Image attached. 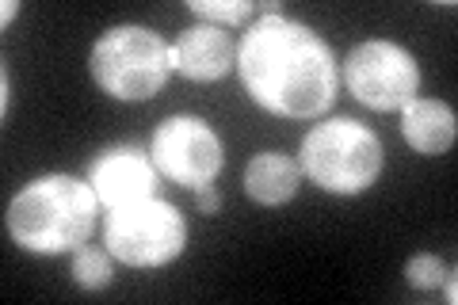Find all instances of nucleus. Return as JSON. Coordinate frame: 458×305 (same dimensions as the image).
Wrapping results in <instances>:
<instances>
[{
    "label": "nucleus",
    "mask_w": 458,
    "mask_h": 305,
    "mask_svg": "<svg viewBox=\"0 0 458 305\" xmlns=\"http://www.w3.org/2000/svg\"><path fill=\"white\" fill-rule=\"evenodd\" d=\"M237 77L264 111L279 119H318L336 99V57L313 27L260 16L237 42Z\"/></svg>",
    "instance_id": "obj_1"
},
{
    "label": "nucleus",
    "mask_w": 458,
    "mask_h": 305,
    "mask_svg": "<svg viewBox=\"0 0 458 305\" xmlns=\"http://www.w3.org/2000/svg\"><path fill=\"white\" fill-rule=\"evenodd\" d=\"M104 202L89 180L50 172L23 183L8 202V237L31 256H65L89 244Z\"/></svg>",
    "instance_id": "obj_2"
},
{
    "label": "nucleus",
    "mask_w": 458,
    "mask_h": 305,
    "mask_svg": "<svg viewBox=\"0 0 458 305\" xmlns=\"http://www.w3.org/2000/svg\"><path fill=\"white\" fill-rule=\"evenodd\" d=\"M298 165H302V176L318 183L321 191L352 199L378 183L386 153L370 126L352 119H328L302 138Z\"/></svg>",
    "instance_id": "obj_3"
},
{
    "label": "nucleus",
    "mask_w": 458,
    "mask_h": 305,
    "mask_svg": "<svg viewBox=\"0 0 458 305\" xmlns=\"http://www.w3.org/2000/svg\"><path fill=\"white\" fill-rule=\"evenodd\" d=\"M89 72L104 96L119 104H141L165 89L172 72V47L141 23L107 27L89 54Z\"/></svg>",
    "instance_id": "obj_4"
},
{
    "label": "nucleus",
    "mask_w": 458,
    "mask_h": 305,
    "mask_svg": "<svg viewBox=\"0 0 458 305\" xmlns=\"http://www.w3.org/2000/svg\"><path fill=\"white\" fill-rule=\"evenodd\" d=\"M104 244L126 267H138V271L168 267L188 249V222H183V214L172 202L149 195V199L107 210Z\"/></svg>",
    "instance_id": "obj_5"
},
{
    "label": "nucleus",
    "mask_w": 458,
    "mask_h": 305,
    "mask_svg": "<svg viewBox=\"0 0 458 305\" xmlns=\"http://www.w3.org/2000/svg\"><path fill=\"white\" fill-rule=\"evenodd\" d=\"M344 84L370 111H401L420 92V65L397 42L367 38L344 62Z\"/></svg>",
    "instance_id": "obj_6"
},
{
    "label": "nucleus",
    "mask_w": 458,
    "mask_h": 305,
    "mask_svg": "<svg viewBox=\"0 0 458 305\" xmlns=\"http://www.w3.org/2000/svg\"><path fill=\"white\" fill-rule=\"evenodd\" d=\"M149 157L168 183L191 187V191L214 183L225 161L218 134L199 114H172V119H165L149 138Z\"/></svg>",
    "instance_id": "obj_7"
},
{
    "label": "nucleus",
    "mask_w": 458,
    "mask_h": 305,
    "mask_svg": "<svg viewBox=\"0 0 458 305\" xmlns=\"http://www.w3.org/2000/svg\"><path fill=\"white\" fill-rule=\"evenodd\" d=\"M84 180L92 183V191L99 195V202H104L107 210H114V207H126V202L157 195V180H161V172H157L149 149L126 141V145H111V149L92 157Z\"/></svg>",
    "instance_id": "obj_8"
},
{
    "label": "nucleus",
    "mask_w": 458,
    "mask_h": 305,
    "mask_svg": "<svg viewBox=\"0 0 458 305\" xmlns=\"http://www.w3.org/2000/svg\"><path fill=\"white\" fill-rule=\"evenodd\" d=\"M172 69L199 84L222 80L229 69H237V42L229 38L225 27L199 20L183 27L180 38L172 42Z\"/></svg>",
    "instance_id": "obj_9"
},
{
    "label": "nucleus",
    "mask_w": 458,
    "mask_h": 305,
    "mask_svg": "<svg viewBox=\"0 0 458 305\" xmlns=\"http://www.w3.org/2000/svg\"><path fill=\"white\" fill-rule=\"evenodd\" d=\"M401 138L412 153L420 157H443L451 153V145L458 138V119L443 99H412L401 107Z\"/></svg>",
    "instance_id": "obj_10"
},
{
    "label": "nucleus",
    "mask_w": 458,
    "mask_h": 305,
    "mask_svg": "<svg viewBox=\"0 0 458 305\" xmlns=\"http://www.w3.org/2000/svg\"><path fill=\"white\" fill-rule=\"evenodd\" d=\"M302 187V165L286 153H256L245 165V195L256 207H283Z\"/></svg>",
    "instance_id": "obj_11"
},
{
    "label": "nucleus",
    "mask_w": 458,
    "mask_h": 305,
    "mask_svg": "<svg viewBox=\"0 0 458 305\" xmlns=\"http://www.w3.org/2000/svg\"><path fill=\"white\" fill-rule=\"evenodd\" d=\"M111 252L99 249V244H81L73 252V283L81 290H104L114 279V267H111Z\"/></svg>",
    "instance_id": "obj_12"
},
{
    "label": "nucleus",
    "mask_w": 458,
    "mask_h": 305,
    "mask_svg": "<svg viewBox=\"0 0 458 305\" xmlns=\"http://www.w3.org/2000/svg\"><path fill=\"white\" fill-rule=\"evenodd\" d=\"M188 8L195 12L203 23H214V27H237V23H245L252 16V4L249 0H188Z\"/></svg>",
    "instance_id": "obj_13"
},
{
    "label": "nucleus",
    "mask_w": 458,
    "mask_h": 305,
    "mask_svg": "<svg viewBox=\"0 0 458 305\" xmlns=\"http://www.w3.org/2000/svg\"><path fill=\"white\" fill-rule=\"evenodd\" d=\"M447 275H451V267L432 252H417L405 259V283L412 290H436V286H443Z\"/></svg>",
    "instance_id": "obj_14"
},
{
    "label": "nucleus",
    "mask_w": 458,
    "mask_h": 305,
    "mask_svg": "<svg viewBox=\"0 0 458 305\" xmlns=\"http://www.w3.org/2000/svg\"><path fill=\"white\" fill-rule=\"evenodd\" d=\"M218 207H222V195L210 183L199 187V214H218Z\"/></svg>",
    "instance_id": "obj_15"
},
{
    "label": "nucleus",
    "mask_w": 458,
    "mask_h": 305,
    "mask_svg": "<svg viewBox=\"0 0 458 305\" xmlns=\"http://www.w3.org/2000/svg\"><path fill=\"white\" fill-rule=\"evenodd\" d=\"M12 111V80H8V69H0V114L8 119Z\"/></svg>",
    "instance_id": "obj_16"
},
{
    "label": "nucleus",
    "mask_w": 458,
    "mask_h": 305,
    "mask_svg": "<svg viewBox=\"0 0 458 305\" xmlns=\"http://www.w3.org/2000/svg\"><path fill=\"white\" fill-rule=\"evenodd\" d=\"M20 16V0H4V8H0V23H12V20H16Z\"/></svg>",
    "instance_id": "obj_17"
},
{
    "label": "nucleus",
    "mask_w": 458,
    "mask_h": 305,
    "mask_svg": "<svg viewBox=\"0 0 458 305\" xmlns=\"http://www.w3.org/2000/svg\"><path fill=\"white\" fill-rule=\"evenodd\" d=\"M443 294H447V305H454V301H458V279H454V267H451L447 279H443Z\"/></svg>",
    "instance_id": "obj_18"
}]
</instances>
